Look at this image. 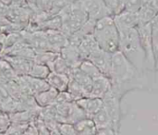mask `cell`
<instances>
[{
	"mask_svg": "<svg viewBox=\"0 0 158 135\" xmlns=\"http://www.w3.org/2000/svg\"><path fill=\"white\" fill-rule=\"evenodd\" d=\"M109 79L112 92L120 98L127 93L144 86V72L136 68L120 51L112 54Z\"/></svg>",
	"mask_w": 158,
	"mask_h": 135,
	"instance_id": "obj_1",
	"label": "cell"
},
{
	"mask_svg": "<svg viewBox=\"0 0 158 135\" xmlns=\"http://www.w3.org/2000/svg\"><path fill=\"white\" fill-rule=\"evenodd\" d=\"M119 51L140 70H146V57L137 29L119 32Z\"/></svg>",
	"mask_w": 158,
	"mask_h": 135,
	"instance_id": "obj_2",
	"label": "cell"
},
{
	"mask_svg": "<svg viewBox=\"0 0 158 135\" xmlns=\"http://www.w3.org/2000/svg\"><path fill=\"white\" fill-rule=\"evenodd\" d=\"M94 36L101 49L110 54L119 51V32L112 16L96 21Z\"/></svg>",
	"mask_w": 158,
	"mask_h": 135,
	"instance_id": "obj_3",
	"label": "cell"
},
{
	"mask_svg": "<svg viewBox=\"0 0 158 135\" xmlns=\"http://www.w3.org/2000/svg\"><path fill=\"white\" fill-rule=\"evenodd\" d=\"M59 15L63 19L61 32L66 34L68 38L78 32L88 20V16L82 6L81 0H76L74 3L63 9Z\"/></svg>",
	"mask_w": 158,
	"mask_h": 135,
	"instance_id": "obj_4",
	"label": "cell"
},
{
	"mask_svg": "<svg viewBox=\"0 0 158 135\" xmlns=\"http://www.w3.org/2000/svg\"><path fill=\"white\" fill-rule=\"evenodd\" d=\"M137 32L139 34V38L142 44V46L145 53L146 57V70H155L156 67V57L153 51L152 45V32L153 27L152 24H139L137 27Z\"/></svg>",
	"mask_w": 158,
	"mask_h": 135,
	"instance_id": "obj_5",
	"label": "cell"
},
{
	"mask_svg": "<svg viewBox=\"0 0 158 135\" xmlns=\"http://www.w3.org/2000/svg\"><path fill=\"white\" fill-rule=\"evenodd\" d=\"M103 100V108L109 114L111 119L113 120L116 127L119 130L120 126V119H121V100L118 95H117L112 90L102 99Z\"/></svg>",
	"mask_w": 158,
	"mask_h": 135,
	"instance_id": "obj_6",
	"label": "cell"
},
{
	"mask_svg": "<svg viewBox=\"0 0 158 135\" xmlns=\"http://www.w3.org/2000/svg\"><path fill=\"white\" fill-rule=\"evenodd\" d=\"M81 4L88 19L98 21L103 18L112 16L104 0H81Z\"/></svg>",
	"mask_w": 158,
	"mask_h": 135,
	"instance_id": "obj_7",
	"label": "cell"
},
{
	"mask_svg": "<svg viewBox=\"0 0 158 135\" xmlns=\"http://www.w3.org/2000/svg\"><path fill=\"white\" fill-rule=\"evenodd\" d=\"M87 59L94 63L103 75L109 78L112 64V54L99 47L95 51H94Z\"/></svg>",
	"mask_w": 158,
	"mask_h": 135,
	"instance_id": "obj_8",
	"label": "cell"
},
{
	"mask_svg": "<svg viewBox=\"0 0 158 135\" xmlns=\"http://www.w3.org/2000/svg\"><path fill=\"white\" fill-rule=\"evenodd\" d=\"M31 13L32 11L30 9L29 6L23 7V6H16L9 5L6 19L11 23L19 24V25H23L27 27L30 21Z\"/></svg>",
	"mask_w": 158,
	"mask_h": 135,
	"instance_id": "obj_9",
	"label": "cell"
},
{
	"mask_svg": "<svg viewBox=\"0 0 158 135\" xmlns=\"http://www.w3.org/2000/svg\"><path fill=\"white\" fill-rule=\"evenodd\" d=\"M113 19L118 32L134 29L139 25L137 13H131L126 10L118 15L113 16Z\"/></svg>",
	"mask_w": 158,
	"mask_h": 135,
	"instance_id": "obj_10",
	"label": "cell"
},
{
	"mask_svg": "<svg viewBox=\"0 0 158 135\" xmlns=\"http://www.w3.org/2000/svg\"><path fill=\"white\" fill-rule=\"evenodd\" d=\"M3 58H5L13 69L15 74L18 77L20 76H26L29 75L31 66L33 64V61L19 57H12V56H3Z\"/></svg>",
	"mask_w": 158,
	"mask_h": 135,
	"instance_id": "obj_11",
	"label": "cell"
},
{
	"mask_svg": "<svg viewBox=\"0 0 158 135\" xmlns=\"http://www.w3.org/2000/svg\"><path fill=\"white\" fill-rule=\"evenodd\" d=\"M112 89L111 81L108 77L102 75L93 80V86L89 96L103 99Z\"/></svg>",
	"mask_w": 158,
	"mask_h": 135,
	"instance_id": "obj_12",
	"label": "cell"
},
{
	"mask_svg": "<svg viewBox=\"0 0 158 135\" xmlns=\"http://www.w3.org/2000/svg\"><path fill=\"white\" fill-rule=\"evenodd\" d=\"M46 38L52 52L59 53L69 44V38L61 31L48 30L45 31Z\"/></svg>",
	"mask_w": 158,
	"mask_h": 135,
	"instance_id": "obj_13",
	"label": "cell"
},
{
	"mask_svg": "<svg viewBox=\"0 0 158 135\" xmlns=\"http://www.w3.org/2000/svg\"><path fill=\"white\" fill-rule=\"evenodd\" d=\"M60 56L65 59V61L71 69L79 68L81 63L83 61V58L80 54L79 48L70 44H68L60 51Z\"/></svg>",
	"mask_w": 158,
	"mask_h": 135,
	"instance_id": "obj_14",
	"label": "cell"
},
{
	"mask_svg": "<svg viewBox=\"0 0 158 135\" xmlns=\"http://www.w3.org/2000/svg\"><path fill=\"white\" fill-rule=\"evenodd\" d=\"M81 108L85 112L87 118L92 119L100 109L103 108V100L100 98H94L87 96L76 101Z\"/></svg>",
	"mask_w": 158,
	"mask_h": 135,
	"instance_id": "obj_15",
	"label": "cell"
},
{
	"mask_svg": "<svg viewBox=\"0 0 158 135\" xmlns=\"http://www.w3.org/2000/svg\"><path fill=\"white\" fill-rule=\"evenodd\" d=\"M70 78L69 75L60 74L54 71H51L48 77L46 78V82L50 85V87L56 89L58 92H65L68 89Z\"/></svg>",
	"mask_w": 158,
	"mask_h": 135,
	"instance_id": "obj_16",
	"label": "cell"
},
{
	"mask_svg": "<svg viewBox=\"0 0 158 135\" xmlns=\"http://www.w3.org/2000/svg\"><path fill=\"white\" fill-rule=\"evenodd\" d=\"M92 120H94L97 130L98 129H113L116 132L118 133V129L116 127L113 120L111 119V117L109 116V114L106 112V110L103 108L102 109H100L93 118Z\"/></svg>",
	"mask_w": 158,
	"mask_h": 135,
	"instance_id": "obj_17",
	"label": "cell"
},
{
	"mask_svg": "<svg viewBox=\"0 0 158 135\" xmlns=\"http://www.w3.org/2000/svg\"><path fill=\"white\" fill-rule=\"evenodd\" d=\"M22 77H23V79L27 84V87L30 90L31 95H35L44 92L50 88V85L48 84L46 80L33 78V77H31L30 75H26V76H22Z\"/></svg>",
	"mask_w": 158,
	"mask_h": 135,
	"instance_id": "obj_18",
	"label": "cell"
},
{
	"mask_svg": "<svg viewBox=\"0 0 158 135\" xmlns=\"http://www.w3.org/2000/svg\"><path fill=\"white\" fill-rule=\"evenodd\" d=\"M78 48H79L81 57L84 60V59H87L89 57V56L94 51H95L97 48H99V45L95 40L94 34H89V35H86L82 39L81 43L78 46Z\"/></svg>",
	"mask_w": 158,
	"mask_h": 135,
	"instance_id": "obj_19",
	"label": "cell"
},
{
	"mask_svg": "<svg viewBox=\"0 0 158 135\" xmlns=\"http://www.w3.org/2000/svg\"><path fill=\"white\" fill-rule=\"evenodd\" d=\"M58 93H59L58 91L50 87L48 90L35 95L34 99H35V102L41 108H47L52 105H55Z\"/></svg>",
	"mask_w": 158,
	"mask_h": 135,
	"instance_id": "obj_20",
	"label": "cell"
},
{
	"mask_svg": "<svg viewBox=\"0 0 158 135\" xmlns=\"http://www.w3.org/2000/svg\"><path fill=\"white\" fill-rule=\"evenodd\" d=\"M69 78L81 84L87 91L88 95H90L93 86V79L90 78L87 74H85L80 68L72 69L69 74Z\"/></svg>",
	"mask_w": 158,
	"mask_h": 135,
	"instance_id": "obj_21",
	"label": "cell"
},
{
	"mask_svg": "<svg viewBox=\"0 0 158 135\" xmlns=\"http://www.w3.org/2000/svg\"><path fill=\"white\" fill-rule=\"evenodd\" d=\"M77 135H95L97 128L94 120L90 118L83 119L79 122L73 124Z\"/></svg>",
	"mask_w": 158,
	"mask_h": 135,
	"instance_id": "obj_22",
	"label": "cell"
},
{
	"mask_svg": "<svg viewBox=\"0 0 158 135\" xmlns=\"http://www.w3.org/2000/svg\"><path fill=\"white\" fill-rule=\"evenodd\" d=\"M158 13L156 10L151 6L149 2H146L142 8L137 12V17L139 19V24H149L152 23L154 19Z\"/></svg>",
	"mask_w": 158,
	"mask_h": 135,
	"instance_id": "obj_23",
	"label": "cell"
},
{
	"mask_svg": "<svg viewBox=\"0 0 158 135\" xmlns=\"http://www.w3.org/2000/svg\"><path fill=\"white\" fill-rule=\"evenodd\" d=\"M86 118H87V116H86L85 112L81 108V107L77 104V102L76 101L72 102L70 104L67 122L71 123V124H75V123L79 122L80 120L86 119Z\"/></svg>",
	"mask_w": 158,
	"mask_h": 135,
	"instance_id": "obj_24",
	"label": "cell"
},
{
	"mask_svg": "<svg viewBox=\"0 0 158 135\" xmlns=\"http://www.w3.org/2000/svg\"><path fill=\"white\" fill-rule=\"evenodd\" d=\"M67 92H69L70 94V95L73 97V99L75 101H78L81 98L89 96L87 91L81 84H79L77 82H75L72 79H70V81H69Z\"/></svg>",
	"mask_w": 158,
	"mask_h": 135,
	"instance_id": "obj_25",
	"label": "cell"
},
{
	"mask_svg": "<svg viewBox=\"0 0 158 135\" xmlns=\"http://www.w3.org/2000/svg\"><path fill=\"white\" fill-rule=\"evenodd\" d=\"M49 68H50L51 71L60 73V74H66L69 76L72 70L60 55L53 61V63L49 66Z\"/></svg>",
	"mask_w": 158,
	"mask_h": 135,
	"instance_id": "obj_26",
	"label": "cell"
},
{
	"mask_svg": "<svg viewBox=\"0 0 158 135\" xmlns=\"http://www.w3.org/2000/svg\"><path fill=\"white\" fill-rule=\"evenodd\" d=\"M59 55H60L59 53H56V52H52V51L36 53V56H35L33 62L36 64L45 65V66L49 67Z\"/></svg>",
	"mask_w": 158,
	"mask_h": 135,
	"instance_id": "obj_27",
	"label": "cell"
},
{
	"mask_svg": "<svg viewBox=\"0 0 158 135\" xmlns=\"http://www.w3.org/2000/svg\"><path fill=\"white\" fill-rule=\"evenodd\" d=\"M50 72H51V70H50V68L48 66L36 64V63L33 62L29 75L31 77H33V78L46 80V78L48 77Z\"/></svg>",
	"mask_w": 158,
	"mask_h": 135,
	"instance_id": "obj_28",
	"label": "cell"
},
{
	"mask_svg": "<svg viewBox=\"0 0 158 135\" xmlns=\"http://www.w3.org/2000/svg\"><path fill=\"white\" fill-rule=\"evenodd\" d=\"M79 68L85 74H87L90 78H92L93 80L94 79H96V78H98V77H100V76L103 75L101 73V71L96 68V66L94 63H92L90 60H88V59H84L81 63V65H80Z\"/></svg>",
	"mask_w": 158,
	"mask_h": 135,
	"instance_id": "obj_29",
	"label": "cell"
},
{
	"mask_svg": "<svg viewBox=\"0 0 158 135\" xmlns=\"http://www.w3.org/2000/svg\"><path fill=\"white\" fill-rule=\"evenodd\" d=\"M63 26V19L62 17L57 15H52L43 25L42 30L43 31H48V30H55V31H61Z\"/></svg>",
	"mask_w": 158,
	"mask_h": 135,
	"instance_id": "obj_30",
	"label": "cell"
},
{
	"mask_svg": "<svg viewBox=\"0 0 158 135\" xmlns=\"http://www.w3.org/2000/svg\"><path fill=\"white\" fill-rule=\"evenodd\" d=\"M23 40V34L22 32H8L6 35V38L4 40V48L5 51L10 49L12 46H14L16 44ZM4 51V52H5Z\"/></svg>",
	"mask_w": 158,
	"mask_h": 135,
	"instance_id": "obj_31",
	"label": "cell"
},
{
	"mask_svg": "<svg viewBox=\"0 0 158 135\" xmlns=\"http://www.w3.org/2000/svg\"><path fill=\"white\" fill-rule=\"evenodd\" d=\"M112 17L118 15L125 10L126 0H104Z\"/></svg>",
	"mask_w": 158,
	"mask_h": 135,
	"instance_id": "obj_32",
	"label": "cell"
},
{
	"mask_svg": "<svg viewBox=\"0 0 158 135\" xmlns=\"http://www.w3.org/2000/svg\"><path fill=\"white\" fill-rule=\"evenodd\" d=\"M76 0H54L53 6L50 11L51 15H57L67 6L74 3Z\"/></svg>",
	"mask_w": 158,
	"mask_h": 135,
	"instance_id": "obj_33",
	"label": "cell"
},
{
	"mask_svg": "<svg viewBox=\"0 0 158 135\" xmlns=\"http://www.w3.org/2000/svg\"><path fill=\"white\" fill-rule=\"evenodd\" d=\"M145 3V0H126L125 10L131 13H137Z\"/></svg>",
	"mask_w": 158,
	"mask_h": 135,
	"instance_id": "obj_34",
	"label": "cell"
},
{
	"mask_svg": "<svg viewBox=\"0 0 158 135\" xmlns=\"http://www.w3.org/2000/svg\"><path fill=\"white\" fill-rule=\"evenodd\" d=\"M57 131L61 135H77L74 125L68 122H60L57 125Z\"/></svg>",
	"mask_w": 158,
	"mask_h": 135,
	"instance_id": "obj_35",
	"label": "cell"
},
{
	"mask_svg": "<svg viewBox=\"0 0 158 135\" xmlns=\"http://www.w3.org/2000/svg\"><path fill=\"white\" fill-rule=\"evenodd\" d=\"M28 126L27 124H15L7 129L5 135H22Z\"/></svg>",
	"mask_w": 158,
	"mask_h": 135,
	"instance_id": "obj_36",
	"label": "cell"
},
{
	"mask_svg": "<svg viewBox=\"0 0 158 135\" xmlns=\"http://www.w3.org/2000/svg\"><path fill=\"white\" fill-rule=\"evenodd\" d=\"M74 101L75 100L70 95V94L69 92L65 91V92H59L58 93L55 104H65V103H71V102H74Z\"/></svg>",
	"mask_w": 158,
	"mask_h": 135,
	"instance_id": "obj_37",
	"label": "cell"
},
{
	"mask_svg": "<svg viewBox=\"0 0 158 135\" xmlns=\"http://www.w3.org/2000/svg\"><path fill=\"white\" fill-rule=\"evenodd\" d=\"M152 45L155 57L156 58L158 56V29H154L152 32Z\"/></svg>",
	"mask_w": 158,
	"mask_h": 135,
	"instance_id": "obj_38",
	"label": "cell"
},
{
	"mask_svg": "<svg viewBox=\"0 0 158 135\" xmlns=\"http://www.w3.org/2000/svg\"><path fill=\"white\" fill-rule=\"evenodd\" d=\"M10 120L6 115L0 114V133L6 132L10 127Z\"/></svg>",
	"mask_w": 158,
	"mask_h": 135,
	"instance_id": "obj_39",
	"label": "cell"
},
{
	"mask_svg": "<svg viewBox=\"0 0 158 135\" xmlns=\"http://www.w3.org/2000/svg\"><path fill=\"white\" fill-rule=\"evenodd\" d=\"M95 135H118V133L113 129H98Z\"/></svg>",
	"mask_w": 158,
	"mask_h": 135,
	"instance_id": "obj_40",
	"label": "cell"
},
{
	"mask_svg": "<svg viewBox=\"0 0 158 135\" xmlns=\"http://www.w3.org/2000/svg\"><path fill=\"white\" fill-rule=\"evenodd\" d=\"M22 135H38V129L33 124H31L27 127Z\"/></svg>",
	"mask_w": 158,
	"mask_h": 135,
	"instance_id": "obj_41",
	"label": "cell"
},
{
	"mask_svg": "<svg viewBox=\"0 0 158 135\" xmlns=\"http://www.w3.org/2000/svg\"><path fill=\"white\" fill-rule=\"evenodd\" d=\"M10 5L16 6L27 7L28 6V2H27V0H11V4Z\"/></svg>",
	"mask_w": 158,
	"mask_h": 135,
	"instance_id": "obj_42",
	"label": "cell"
},
{
	"mask_svg": "<svg viewBox=\"0 0 158 135\" xmlns=\"http://www.w3.org/2000/svg\"><path fill=\"white\" fill-rule=\"evenodd\" d=\"M8 7H9L8 5L3 4V3L0 2V16L1 17L6 19V16L7 14V11H8Z\"/></svg>",
	"mask_w": 158,
	"mask_h": 135,
	"instance_id": "obj_43",
	"label": "cell"
},
{
	"mask_svg": "<svg viewBox=\"0 0 158 135\" xmlns=\"http://www.w3.org/2000/svg\"><path fill=\"white\" fill-rule=\"evenodd\" d=\"M6 32L5 27L0 25V43H4V40L6 38Z\"/></svg>",
	"mask_w": 158,
	"mask_h": 135,
	"instance_id": "obj_44",
	"label": "cell"
},
{
	"mask_svg": "<svg viewBox=\"0 0 158 135\" xmlns=\"http://www.w3.org/2000/svg\"><path fill=\"white\" fill-rule=\"evenodd\" d=\"M152 27L154 28V29H158V14L156 15V17L154 19V20L152 21Z\"/></svg>",
	"mask_w": 158,
	"mask_h": 135,
	"instance_id": "obj_45",
	"label": "cell"
},
{
	"mask_svg": "<svg viewBox=\"0 0 158 135\" xmlns=\"http://www.w3.org/2000/svg\"><path fill=\"white\" fill-rule=\"evenodd\" d=\"M149 3L151 4V6L156 10V12L158 13V0H152V1H150Z\"/></svg>",
	"mask_w": 158,
	"mask_h": 135,
	"instance_id": "obj_46",
	"label": "cell"
},
{
	"mask_svg": "<svg viewBox=\"0 0 158 135\" xmlns=\"http://www.w3.org/2000/svg\"><path fill=\"white\" fill-rule=\"evenodd\" d=\"M50 135H61V134L59 133V132L57 131V129H56V130L50 131Z\"/></svg>",
	"mask_w": 158,
	"mask_h": 135,
	"instance_id": "obj_47",
	"label": "cell"
},
{
	"mask_svg": "<svg viewBox=\"0 0 158 135\" xmlns=\"http://www.w3.org/2000/svg\"><path fill=\"white\" fill-rule=\"evenodd\" d=\"M0 2H1V3H3V4L8 5V6L11 4V0H0Z\"/></svg>",
	"mask_w": 158,
	"mask_h": 135,
	"instance_id": "obj_48",
	"label": "cell"
},
{
	"mask_svg": "<svg viewBox=\"0 0 158 135\" xmlns=\"http://www.w3.org/2000/svg\"><path fill=\"white\" fill-rule=\"evenodd\" d=\"M155 69H156V71H158V56L156 58V67H155Z\"/></svg>",
	"mask_w": 158,
	"mask_h": 135,
	"instance_id": "obj_49",
	"label": "cell"
},
{
	"mask_svg": "<svg viewBox=\"0 0 158 135\" xmlns=\"http://www.w3.org/2000/svg\"><path fill=\"white\" fill-rule=\"evenodd\" d=\"M146 2H150V1H152V0H145Z\"/></svg>",
	"mask_w": 158,
	"mask_h": 135,
	"instance_id": "obj_50",
	"label": "cell"
}]
</instances>
